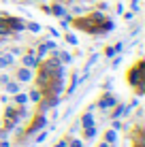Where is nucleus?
I'll return each mask as SVG.
<instances>
[{"label": "nucleus", "instance_id": "1", "mask_svg": "<svg viewBox=\"0 0 145 147\" xmlns=\"http://www.w3.org/2000/svg\"><path fill=\"white\" fill-rule=\"evenodd\" d=\"M113 105H115V98H113V96H105V98L100 100L103 109H109V107H113Z\"/></svg>", "mask_w": 145, "mask_h": 147}, {"label": "nucleus", "instance_id": "2", "mask_svg": "<svg viewBox=\"0 0 145 147\" xmlns=\"http://www.w3.org/2000/svg\"><path fill=\"white\" fill-rule=\"evenodd\" d=\"M139 77H141V66H137L132 70V75H130V83L132 85H139Z\"/></svg>", "mask_w": 145, "mask_h": 147}, {"label": "nucleus", "instance_id": "3", "mask_svg": "<svg viewBox=\"0 0 145 147\" xmlns=\"http://www.w3.org/2000/svg\"><path fill=\"white\" fill-rule=\"evenodd\" d=\"M17 77H19V81H30V79H32V73H30L28 68H22Z\"/></svg>", "mask_w": 145, "mask_h": 147}, {"label": "nucleus", "instance_id": "4", "mask_svg": "<svg viewBox=\"0 0 145 147\" xmlns=\"http://www.w3.org/2000/svg\"><path fill=\"white\" fill-rule=\"evenodd\" d=\"M11 62H13V58H11V55H4V58H0V68H7Z\"/></svg>", "mask_w": 145, "mask_h": 147}, {"label": "nucleus", "instance_id": "5", "mask_svg": "<svg viewBox=\"0 0 145 147\" xmlns=\"http://www.w3.org/2000/svg\"><path fill=\"white\" fill-rule=\"evenodd\" d=\"M7 92L9 94H17L19 92V83H9L7 85Z\"/></svg>", "mask_w": 145, "mask_h": 147}, {"label": "nucleus", "instance_id": "6", "mask_svg": "<svg viewBox=\"0 0 145 147\" xmlns=\"http://www.w3.org/2000/svg\"><path fill=\"white\" fill-rule=\"evenodd\" d=\"M24 64H26V66H30V68H32V66H36V60H34L32 55H26V58H24Z\"/></svg>", "mask_w": 145, "mask_h": 147}, {"label": "nucleus", "instance_id": "7", "mask_svg": "<svg viewBox=\"0 0 145 147\" xmlns=\"http://www.w3.org/2000/svg\"><path fill=\"white\" fill-rule=\"evenodd\" d=\"M53 13H56V15H66V11H64L62 4H56V7H53Z\"/></svg>", "mask_w": 145, "mask_h": 147}, {"label": "nucleus", "instance_id": "8", "mask_svg": "<svg viewBox=\"0 0 145 147\" xmlns=\"http://www.w3.org/2000/svg\"><path fill=\"white\" fill-rule=\"evenodd\" d=\"M83 126H88V128H90V126H92V115H86V117H83Z\"/></svg>", "mask_w": 145, "mask_h": 147}, {"label": "nucleus", "instance_id": "9", "mask_svg": "<svg viewBox=\"0 0 145 147\" xmlns=\"http://www.w3.org/2000/svg\"><path fill=\"white\" fill-rule=\"evenodd\" d=\"M17 102H19V105H26V102H28V98H26L24 94H19V96H17Z\"/></svg>", "mask_w": 145, "mask_h": 147}, {"label": "nucleus", "instance_id": "10", "mask_svg": "<svg viewBox=\"0 0 145 147\" xmlns=\"http://www.w3.org/2000/svg\"><path fill=\"white\" fill-rule=\"evenodd\" d=\"M107 141H109V143H113V141H115V132L109 130V132H107Z\"/></svg>", "mask_w": 145, "mask_h": 147}, {"label": "nucleus", "instance_id": "11", "mask_svg": "<svg viewBox=\"0 0 145 147\" xmlns=\"http://www.w3.org/2000/svg\"><path fill=\"white\" fill-rule=\"evenodd\" d=\"M30 30H32V32H38V30H41V26H38V24H30V26H28Z\"/></svg>", "mask_w": 145, "mask_h": 147}, {"label": "nucleus", "instance_id": "12", "mask_svg": "<svg viewBox=\"0 0 145 147\" xmlns=\"http://www.w3.org/2000/svg\"><path fill=\"white\" fill-rule=\"evenodd\" d=\"M66 38H68V43H73V45H75V43H77V38H75V36H73V34H68V36H66Z\"/></svg>", "mask_w": 145, "mask_h": 147}, {"label": "nucleus", "instance_id": "13", "mask_svg": "<svg viewBox=\"0 0 145 147\" xmlns=\"http://www.w3.org/2000/svg\"><path fill=\"white\" fill-rule=\"evenodd\" d=\"M30 98H32V100H38V98H41V94H38V92H32V96H30Z\"/></svg>", "mask_w": 145, "mask_h": 147}]
</instances>
